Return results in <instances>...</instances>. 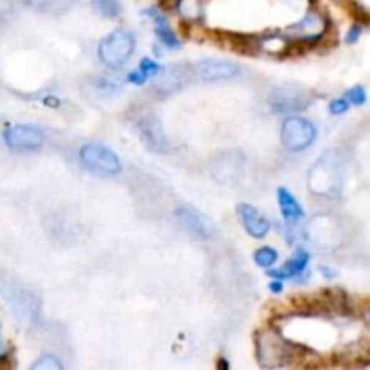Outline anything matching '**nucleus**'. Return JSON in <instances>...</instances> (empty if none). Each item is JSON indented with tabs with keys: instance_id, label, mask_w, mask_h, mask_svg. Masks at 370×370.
<instances>
[{
	"instance_id": "obj_13",
	"label": "nucleus",
	"mask_w": 370,
	"mask_h": 370,
	"mask_svg": "<svg viewBox=\"0 0 370 370\" xmlns=\"http://www.w3.org/2000/svg\"><path fill=\"white\" fill-rule=\"evenodd\" d=\"M237 215H239L244 230L251 237H255V239H262V237H266L269 233V222H267L266 217L255 208V206L242 202V205L237 206Z\"/></svg>"
},
{
	"instance_id": "obj_23",
	"label": "nucleus",
	"mask_w": 370,
	"mask_h": 370,
	"mask_svg": "<svg viewBox=\"0 0 370 370\" xmlns=\"http://www.w3.org/2000/svg\"><path fill=\"white\" fill-rule=\"evenodd\" d=\"M139 71H141V73H145L148 78H150V76H158V74H161L163 69H161V66H159V63L154 62V60L143 58V60H141V63H139Z\"/></svg>"
},
{
	"instance_id": "obj_24",
	"label": "nucleus",
	"mask_w": 370,
	"mask_h": 370,
	"mask_svg": "<svg viewBox=\"0 0 370 370\" xmlns=\"http://www.w3.org/2000/svg\"><path fill=\"white\" fill-rule=\"evenodd\" d=\"M349 107H351V101L347 98H338V100L331 101L329 111H331V114H344L349 111Z\"/></svg>"
},
{
	"instance_id": "obj_31",
	"label": "nucleus",
	"mask_w": 370,
	"mask_h": 370,
	"mask_svg": "<svg viewBox=\"0 0 370 370\" xmlns=\"http://www.w3.org/2000/svg\"><path fill=\"white\" fill-rule=\"evenodd\" d=\"M366 324L370 325V309H369V312H366Z\"/></svg>"
},
{
	"instance_id": "obj_28",
	"label": "nucleus",
	"mask_w": 370,
	"mask_h": 370,
	"mask_svg": "<svg viewBox=\"0 0 370 370\" xmlns=\"http://www.w3.org/2000/svg\"><path fill=\"white\" fill-rule=\"evenodd\" d=\"M320 271H322V274H324L325 278H332V277H334V274H336L334 271L331 269V267H325V266H322Z\"/></svg>"
},
{
	"instance_id": "obj_4",
	"label": "nucleus",
	"mask_w": 370,
	"mask_h": 370,
	"mask_svg": "<svg viewBox=\"0 0 370 370\" xmlns=\"http://www.w3.org/2000/svg\"><path fill=\"white\" fill-rule=\"evenodd\" d=\"M134 47L135 40L132 33L118 29L101 40L98 53H100V60L105 66L112 67V69H120L123 63L128 62V58L134 53Z\"/></svg>"
},
{
	"instance_id": "obj_21",
	"label": "nucleus",
	"mask_w": 370,
	"mask_h": 370,
	"mask_svg": "<svg viewBox=\"0 0 370 370\" xmlns=\"http://www.w3.org/2000/svg\"><path fill=\"white\" fill-rule=\"evenodd\" d=\"M31 370H62V363L54 358V356L47 354L42 356L40 359H36L31 365Z\"/></svg>"
},
{
	"instance_id": "obj_10",
	"label": "nucleus",
	"mask_w": 370,
	"mask_h": 370,
	"mask_svg": "<svg viewBox=\"0 0 370 370\" xmlns=\"http://www.w3.org/2000/svg\"><path fill=\"white\" fill-rule=\"evenodd\" d=\"M197 74V69L190 66H170L161 71L155 83V89L163 94H172L175 91H181L183 87L193 80Z\"/></svg>"
},
{
	"instance_id": "obj_7",
	"label": "nucleus",
	"mask_w": 370,
	"mask_h": 370,
	"mask_svg": "<svg viewBox=\"0 0 370 370\" xmlns=\"http://www.w3.org/2000/svg\"><path fill=\"white\" fill-rule=\"evenodd\" d=\"M4 141L15 152L38 150L46 141V135L40 128L29 125H13L4 130Z\"/></svg>"
},
{
	"instance_id": "obj_27",
	"label": "nucleus",
	"mask_w": 370,
	"mask_h": 370,
	"mask_svg": "<svg viewBox=\"0 0 370 370\" xmlns=\"http://www.w3.org/2000/svg\"><path fill=\"white\" fill-rule=\"evenodd\" d=\"M282 289H284V284H282V280L280 278H274V280L269 284V291L271 293L278 294V293H282Z\"/></svg>"
},
{
	"instance_id": "obj_8",
	"label": "nucleus",
	"mask_w": 370,
	"mask_h": 370,
	"mask_svg": "<svg viewBox=\"0 0 370 370\" xmlns=\"http://www.w3.org/2000/svg\"><path fill=\"white\" fill-rule=\"evenodd\" d=\"M138 130L141 135V141L148 150L155 154H165L168 152V139H166L165 130H163L161 120L155 114H143L138 120Z\"/></svg>"
},
{
	"instance_id": "obj_11",
	"label": "nucleus",
	"mask_w": 370,
	"mask_h": 370,
	"mask_svg": "<svg viewBox=\"0 0 370 370\" xmlns=\"http://www.w3.org/2000/svg\"><path fill=\"white\" fill-rule=\"evenodd\" d=\"M175 217L185 226L186 232L197 239H210L213 235V224L192 206H179L175 210Z\"/></svg>"
},
{
	"instance_id": "obj_1",
	"label": "nucleus",
	"mask_w": 370,
	"mask_h": 370,
	"mask_svg": "<svg viewBox=\"0 0 370 370\" xmlns=\"http://www.w3.org/2000/svg\"><path fill=\"white\" fill-rule=\"evenodd\" d=\"M307 349L293 344L280 334V331L259 332L257 338V359L264 369H273L282 365H297V359L307 358Z\"/></svg>"
},
{
	"instance_id": "obj_9",
	"label": "nucleus",
	"mask_w": 370,
	"mask_h": 370,
	"mask_svg": "<svg viewBox=\"0 0 370 370\" xmlns=\"http://www.w3.org/2000/svg\"><path fill=\"white\" fill-rule=\"evenodd\" d=\"M215 36L213 42L219 46L232 49L237 54H246V56H253V54L260 53L262 49V38L253 35H244V33L235 31H212Z\"/></svg>"
},
{
	"instance_id": "obj_30",
	"label": "nucleus",
	"mask_w": 370,
	"mask_h": 370,
	"mask_svg": "<svg viewBox=\"0 0 370 370\" xmlns=\"http://www.w3.org/2000/svg\"><path fill=\"white\" fill-rule=\"evenodd\" d=\"M46 103H47V105H53V107H58L60 101H58V100H53V98H47Z\"/></svg>"
},
{
	"instance_id": "obj_17",
	"label": "nucleus",
	"mask_w": 370,
	"mask_h": 370,
	"mask_svg": "<svg viewBox=\"0 0 370 370\" xmlns=\"http://www.w3.org/2000/svg\"><path fill=\"white\" fill-rule=\"evenodd\" d=\"M147 15H150L152 19L155 20V35H158L159 42L165 43V46L170 47V49H179V47H181V42H179V38L175 36V33L172 31V27L168 26V22L165 20V16H163L161 13L154 8L148 9Z\"/></svg>"
},
{
	"instance_id": "obj_29",
	"label": "nucleus",
	"mask_w": 370,
	"mask_h": 370,
	"mask_svg": "<svg viewBox=\"0 0 370 370\" xmlns=\"http://www.w3.org/2000/svg\"><path fill=\"white\" fill-rule=\"evenodd\" d=\"M217 366H219V369H230L227 361H224V359H219V361H217Z\"/></svg>"
},
{
	"instance_id": "obj_15",
	"label": "nucleus",
	"mask_w": 370,
	"mask_h": 370,
	"mask_svg": "<svg viewBox=\"0 0 370 370\" xmlns=\"http://www.w3.org/2000/svg\"><path fill=\"white\" fill-rule=\"evenodd\" d=\"M309 259H311V257H309L307 251H305L304 247H298V250L294 251L293 259L287 260L280 269H269L267 274L273 278H280V280H284V278H294L307 269Z\"/></svg>"
},
{
	"instance_id": "obj_25",
	"label": "nucleus",
	"mask_w": 370,
	"mask_h": 370,
	"mask_svg": "<svg viewBox=\"0 0 370 370\" xmlns=\"http://www.w3.org/2000/svg\"><path fill=\"white\" fill-rule=\"evenodd\" d=\"M359 36H361V24H358L356 22L354 26L351 27V29H349V33H347V43H356L358 42V38Z\"/></svg>"
},
{
	"instance_id": "obj_22",
	"label": "nucleus",
	"mask_w": 370,
	"mask_h": 370,
	"mask_svg": "<svg viewBox=\"0 0 370 370\" xmlns=\"http://www.w3.org/2000/svg\"><path fill=\"white\" fill-rule=\"evenodd\" d=\"M345 96H347V100L351 101L352 105H356V107H361V105L366 103V91L363 89L361 85H356V87L349 89Z\"/></svg>"
},
{
	"instance_id": "obj_26",
	"label": "nucleus",
	"mask_w": 370,
	"mask_h": 370,
	"mask_svg": "<svg viewBox=\"0 0 370 370\" xmlns=\"http://www.w3.org/2000/svg\"><path fill=\"white\" fill-rule=\"evenodd\" d=\"M148 80V76L145 73H141V71H135V73H130L128 74V81H132V83L135 85H143L145 81Z\"/></svg>"
},
{
	"instance_id": "obj_18",
	"label": "nucleus",
	"mask_w": 370,
	"mask_h": 370,
	"mask_svg": "<svg viewBox=\"0 0 370 370\" xmlns=\"http://www.w3.org/2000/svg\"><path fill=\"white\" fill-rule=\"evenodd\" d=\"M26 8H31L38 13H47V15H58V13L67 11L73 4V0H20Z\"/></svg>"
},
{
	"instance_id": "obj_5",
	"label": "nucleus",
	"mask_w": 370,
	"mask_h": 370,
	"mask_svg": "<svg viewBox=\"0 0 370 370\" xmlns=\"http://www.w3.org/2000/svg\"><path fill=\"white\" fill-rule=\"evenodd\" d=\"M80 159L91 172L98 175H116L121 172V161L111 148L100 143H87L81 147Z\"/></svg>"
},
{
	"instance_id": "obj_6",
	"label": "nucleus",
	"mask_w": 370,
	"mask_h": 370,
	"mask_svg": "<svg viewBox=\"0 0 370 370\" xmlns=\"http://www.w3.org/2000/svg\"><path fill=\"white\" fill-rule=\"evenodd\" d=\"M280 138L287 150L300 152L314 143L317 128H314L311 121L304 120V118H287L284 125H282Z\"/></svg>"
},
{
	"instance_id": "obj_20",
	"label": "nucleus",
	"mask_w": 370,
	"mask_h": 370,
	"mask_svg": "<svg viewBox=\"0 0 370 370\" xmlns=\"http://www.w3.org/2000/svg\"><path fill=\"white\" fill-rule=\"evenodd\" d=\"M278 259V253L277 250H273V247H260V250L255 251V262H257V266L260 267H271L274 262H277Z\"/></svg>"
},
{
	"instance_id": "obj_3",
	"label": "nucleus",
	"mask_w": 370,
	"mask_h": 370,
	"mask_svg": "<svg viewBox=\"0 0 370 370\" xmlns=\"http://www.w3.org/2000/svg\"><path fill=\"white\" fill-rule=\"evenodd\" d=\"M312 100H314V93L304 85L282 83L271 91L267 103L277 114H289V112L305 111Z\"/></svg>"
},
{
	"instance_id": "obj_14",
	"label": "nucleus",
	"mask_w": 370,
	"mask_h": 370,
	"mask_svg": "<svg viewBox=\"0 0 370 370\" xmlns=\"http://www.w3.org/2000/svg\"><path fill=\"white\" fill-rule=\"evenodd\" d=\"M244 165H246V161H244L242 155L237 154V152H227L213 166V178L222 183L235 181L242 174Z\"/></svg>"
},
{
	"instance_id": "obj_12",
	"label": "nucleus",
	"mask_w": 370,
	"mask_h": 370,
	"mask_svg": "<svg viewBox=\"0 0 370 370\" xmlns=\"http://www.w3.org/2000/svg\"><path fill=\"white\" fill-rule=\"evenodd\" d=\"M197 76L202 78L205 81H217V80H227L239 74V66L230 60H217L208 58L197 63Z\"/></svg>"
},
{
	"instance_id": "obj_2",
	"label": "nucleus",
	"mask_w": 370,
	"mask_h": 370,
	"mask_svg": "<svg viewBox=\"0 0 370 370\" xmlns=\"http://www.w3.org/2000/svg\"><path fill=\"white\" fill-rule=\"evenodd\" d=\"M309 190L314 195L339 197L344 188V159L339 152L329 150L309 170Z\"/></svg>"
},
{
	"instance_id": "obj_16",
	"label": "nucleus",
	"mask_w": 370,
	"mask_h": 370,
	"mask_svg": "<svg viewBox=\"0 0 370 370\" xmlns=\"http://www.w3.org/2000/svg\"><path fill=\"white\" fill-rule=\"evenodd\" d=\"M278 205H280L282 215L286 219L287 224H293L297 220L304 219V208L300 206V202L294 199L293 193L287 188H278Z\"/></svg>"
},
{
	"instance_id": "obj_19",
	"label": "nucleus",
	"mask_w": 370,
	"mask_h": 370,
	"mask_svg": "<svg viewBox=\"0 0 370 370\" xmlns=\"http://www.w3.org/2000/svg\"><path fill=\"white\" fill-rule=\"evenodd\" d=\"M93 9L96 15L103 19H116L121 15V2L120 0H93Z\"/></svg>"
}]
</instances>
